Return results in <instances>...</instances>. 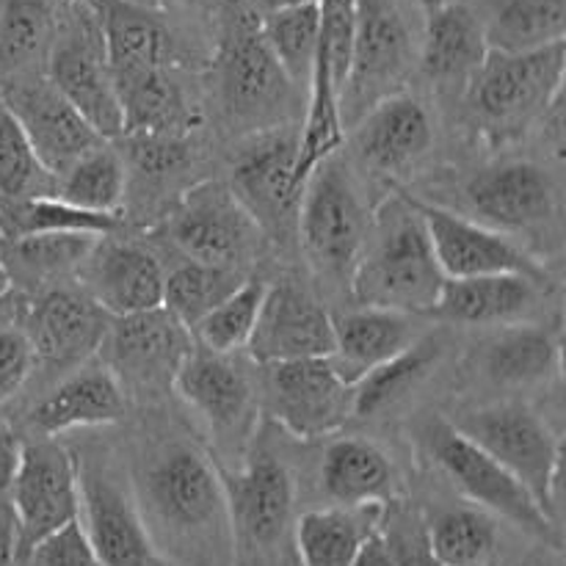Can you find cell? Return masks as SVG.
<instances>
[{
    "instance_id": "obj_55",
    "label": "cell",
    "mask_w": 566,
    "mask_h": 566,
    "mask_svg": "<svg viewBox=\"0 0 566 566\" xmlns=\"http://www.w3.org/2000/svg\"><path fill=\"white\" fill-rule=\"evenodd\" d=\"M11 287H9V280H6V274H3V265H0V298L6 296V293H9Z\"/></svg>"
},
{
    "instance_id": "obj_53",
    "label": "cell",
    "mask_w": 566,
    "mask_h": 566,
    "mask_svg": "<svg viewBox=\"0 0 566 566\" xmlns=\"http://www.w3.org/2000/svg\"><path fill=\"white\" fill-rule=\"evenodd\" d=\"M180 6V9H193V11H199V9H216V6H219V0H160V6Z\"/></svg>"
},
{
    "instance_id": "obj_34",
    "label": "cell",
    "mask_w": 566,
    "mask_h": 566,
    "mask_svg": "<svg viewBox=\"0 0 566 566\" xmlns=\"http://www.w3.org/2000/svg\"><path fill=\"white\" fill-rule=\"evenodd\" d=\"M479 363L497 387L539 385L562 368V335L547 326L509 324L484 343Z\"/></svg>"
},
{
    "instance_id": "obj_24",
    "label": "cell",
    "mask_w": 566,
    "mask_h": 566,
    "mask_svg": "<svg viewBox=\"0 0 566 566\" xmlns=\"http://www.w3.org/2000/svg\"><path fill=\"white\" fill-rule=\"evenodd\" d=\"M348 130L359 164L390 180L418 166L434 144L429 108L407 92L370 105Z\"/></svg>"
},
{
    "instance_id": "obj_9",
    "label": "cell",
    "mask_w": 566,
    "mask_h": 566,
    "mask_svg": "<svg viewBox=\"0 0 566 566\" xmlns=\"http://www.w3.org/2000/svg\"><path fill=\"white\" fill-rule=\"evenodd\" d=\"M423 442L437 468L468 501L479 503L484 512L503 517L536 539L553 542L556 547L562 545V531H558L562 525L553 523L534 495L497 459L464 437L451 420H429L423 429Z\"/></svg>"
},
{
    "instance_id": "obj_43",
    "label": "cell",
    "mask_w": 566,
    "mask_h": 566,
    "mask_svg": "<svg viewBox=\"0 0 566 566\" xmlns=\"http://www.w3.org/2000/svg\"><path fill=\"white\" fill-rule=\"evenodd\" d=\"M265 287L269 282L258 276H247L230 296L216 304L202 321L191 329L193 343L210 348V352L235 354L243 352L258 324L260 307H263Z\"/></svg>"
},
{
    "instance_id": "obj_58",
    "label": "cell",
    "mask_w": 566,
    "mask_h": 566,
    "mask_svg": "<svg viewBox=\"0 0 566 566\" xmlns=\"http://www.w3.org/2000/svg\"><path fill=\"white\" fill-rule=\"evenodd\" d=\"M9 566H25V564H9Z\"/></svg>"
},
{
    "instance_id": "obj_42",
    "label": "cell",
    "mask_w": 566,
    "mask_h": 566,
    "mask_svg": "<svg viewBox=\"0 0 566 566\" xmlns=\"http://www.w3.org/2000/svg\"><path fill=\"white\" fill-rule=\"evenodd\" d=\"M263 33L293 86H307L318 53V3L265 11Z\"/></svg>"
},
{
    "instance_id": "obj_10",
    "label": "cell",
    "mask_w": 566,
    "mask_h": 566,
    "mask_svg": "<svg viewBox=\"0 0 566 566\" xmlns=\"http://www.w3.org/2000/svg\"><path fill=\"white\" fill-rule=\"evenodd\" d=\"M296 166L298 125L293 122L254 130L232 158V193L252 216L263 238L274 243L296 238L298 202L304 193Z\"/></svg>"
},
{
    "instance_id": "obj_33",
    "label": "cell",
    "mask_w": 566,
    "mask_h": 566,
    "mask_svg": "<svg viewBox=\"0 0 566 566\" xmlns=\"http://www.w3.org/2000/svg\"><path fill=\"white\" fill-rule=\"evenodd\" d=\"M385 506H332L304 512L296 520L298 566H352L359 547L381 528Z\"/></svg>"
},
{
    "instance_id": "obj_23",
    "label": "cell",
    "mask_w": 566,
    "mask_h": 566,
    "mask_svg": "<svg viewBox=\"0 0 566 566\" xmlns=\"http://www.w3.org/2000/svg\"><path fill=\"white\" fill-rule=\"evenodd\" d=\"M99 235L83 258L75 280L111 318L164 304V265L144 243Z\"/></svg>"
},
{
    "instance_id": "obj_22",
    "label": "cell",
    "mask_w": 566,
    "mask_h": 566,
    "mask_svg": "<svg viewBox=\"0 0 566 566\" xmlns=\"http://www.w3.org/2000/svg\"><path fill=\"white\" fill-rule=\"evenodd\" d=\"M335 348L332 313L304 287L276 282L265 287L263 307L247 348L254 365L329 357Z\"/></svg>"
},
{
    "instance_id": "obj_20",
    "label": "cell",
    "mask_w": 566,
    "mask_h": 566,
    "mask_svg": "<svg viewBox=\"0 0 566 566\" xmlns=\"http://www.w3.org/2000/svg\"><path fill=\"white\" fill-rule=\"evenodd\" d=\"M0 97L25 130L33 153L55 177L75 158L108 138L99 136L48 75L0 83Z\"/></svg>"
},
{
    "instance_id": "obj_50",
    "label": "cell",
    "mask_w": 566,
    "mask_h": 566,
    "mask_svg": "<svg viewBox=\"0 0 566 566\" xmlns=\"http://www.w3.org/2000/svg\"><path fill=\"white\" fill-rule=\"evenodd\" d=\"M25 566H103L99 558L94 556L92 542H88L86 531H83L81 520L64 525L61 531L50 534L36 551L22 562Z\"/></svg>"
},
{
    "instance_id": "obj_27",
    "label": "cell",
    "mask_w": 566,
    "mask_h": 566,
    "mask_svg": "<svg viewBox=\"0 0 566 566\" xmlns=\"http://www.w3.org/2000/svg\"><path fill=\"white\" fill-rule=\"evenodd\" d=\"M547 282L525 274H486L468 280H446L437 298V321L457 326L520 324L539 307Z\"/></svg>"
},
{
    "instance_id": "obj_56",
    "label": "cell",
    "mask_w": 566,
    "mask_h": 566,
    "mask_svg": "<svg viewBox=\"0 0 566 566\" xmlns=\"http://www.w3.org/2000/svg\"><path fill=\"white\" fill-rule=\"evenodd\" d=\"M133 3H142V6H158V9H164V6H160V0H133Z\"/></svg>"
},
{
    "instance_id": "obj_47",
    "label": "cell",
    "mask_w": 566,
    "mask_h": 566,
    "mask_svg": "<svg viewBox=\"0 0 566 566\" xmlns=\"http://www.w3.org/2000/svg\"><path fill=\"white\" fill-rule=\"evenodd\" d=\"M381 534L398 566H442L426 539V520L409 509H398L396 501L385 506Z\"/></svg>"
},
{
    "instance_id": "obj_2",
    "label": "cell",
    "mask_w": 566,
    "mask_h": 566,
    "mask_svg": "<svg viewBox=\"0 0 566 566\" xmlns=\"http://www.w3.org/2000/svg\"><path fill=\"white\" fill-rule=\"evenodd\" d=\"M446 274L431 249L423 219L409 193L398 191L376 210L363 252L348 276V291L359 307L431 315Z\"/></svg>"
},
{
    "instance_id": "obj_30",
    "label": "cell",
    "mask_w": 566,
    "mask_h": 566,
    "mask_svg": "<svg viewBox=\"0 0 566 566\" xmlns=\"http://www.w3.org/2000/svg\"><path fill=\"white\" fill-rule=\"evenodd\" d=\"M321 490L337 506L396 501V464L385 448L363 437H340L329 442L321 459Z\"/></svg>"
},
{
    "instance_id": "obj_44",
    "label": "cell",
    "mask_w": 566,
    "mask_h": 566,
    "mask_svg": "<svg viewBox=\"0 0 566 566\" xmlns=\"http://www.w3.org/2000/svg\"><path fill=\"white\" fill-rule=\"evenodd\" d=\"M55 193V175L39 160L17 116L0 97V197Z\"/></svg>"
},
{
    "instance_id": "obj_3",
    "label": "cell",
    "mask_w": 566,
    "mask_h": 566,
    "mask_svg": "<svg viewBox=\"0 0 566 566\" xmlns=\"http://www.w3.org/2000/svg\"><path fill=\"white\" fill-rule=\"evenodd\" d=\"M216 72L221 111L232 125L254 133L287 122L296 86L271 53L252 0L216 6Z\"/></svg>"
},
{
    "instance_id": "obj_39",
    "label": "cell",
    "mask_w": 566,
    "mask_h": 566,
    "mask_svg": "<svg viewBox=\"0 0 566 566\" xmlns=\"http://www.w3.org/2000/svg\"><path fill=\"white\" fill-rule=\"evenodd\" d=\"M125 193L127 166L111 142H99L55 177V197L92 213H122Z\"/></svg>"
},
{
    "instance_id": "obj_18",
    "label": "cell",
    "mask_w": 566,
    "mask_h": 566,
    "mask_svg": "<svg viewBox=\"0 0 566 566\" xmlns=\"http://www.w3.org/2000/svg\"><path fill=\"white\" fill-rule=\"evenodd\" d=\"M108 324L111 315L81 285L72 287L66 282L33 293L20 321L36 365L59 374L86 365L103 346Z\"/></svg>"
},
{
    "instance_id": "obj_21",
    "label": "cell",
    "mask_w": 566,
    "mask_h": 566,
    "mask_svg": "<svg viewBox=\"0 0 566 566\" xmlns=\"http://www.w3.org/2000/svg\"><path fill=\"white\" fill-rule=\"evenodd\" d=\"M475 221L497 232H534L558 216V188L534 160H503L475 171L464 186Z\"/></svg>"
},
{
    "instance_id": "obj_49",
    "label": "cell",
    "mask_w": 566,
    "mask_h": 566,
    "mask_svg": "<svg viewBox=\"0 0 566 566\" xmlns=\"http://www.w3.org/2000/svg\"><path fill=\"white\" fill-rule=\"evenodd\" d=\"M36 368L31 340L20 324H0V407L17 396Z\"/></svg>"
},
{
    "instance_id": "obj_29",
    "label": "cell",
    "mask_w": 566,
    "mask_h": 566,
    "mask_svg": "<svg viewBox=\"0 0 566 566\" xmlns=\"http://www.w3.org/2000/svg\"><path fill=\"white\" fill-rule=\"evenodd\" d=\"M415 315L381 307H359L332 315L335 348L329 359L346 381H357L370 368L396 357L420 335L415 329Z\"/></svg>"
},
{
    "instance_id": "obj_5",
    "label": "cell",
    "mask_w": 566,
    "mask_h": 566,
    "mask_svg": "<svg viewBox=\"0 0 566 566\" xmlns=\"http://www.w3.org/2000/svg\"><path fill=\"white\" fill-rule=\"evenodd\" d=\"M566 44L525 53L490 50L464 86V103L475 127L492 138L517 136L536 119H545L562 99Z\"/></svg>"
},
{
    "instance_id": "obj_7",
    "label": "cell",
    "mask_w": 566,
    "mask_h": 566,
    "mask_svg": "<svg viewBox=\"0 0 566 566\" xmlns=\"http://www.w3.org/2000/svg\"><path fill=\"white\" fill-rule=\"evenodd\" d=\"M451 423L497 459L558 525L562 440L542 415L523 403H495L459 415Z\"/></svg>"
},
{
    "instance_id": "obj_14",
    "label": "cell",
    "mask_w": 566,
    "mask_h": 566,
    "mask_svg": "<svg viewBox=\"0 0 566 566\" xmlns=\"http://www.w3.org/2000/svg\"><path fill=\"white\" fill-rule=\"evenodd\" d=\"M164 232L186 260L241 271L252 263L263 243L260 227L224 182H199L188 188L171 208Z\"/></svg>"
},
{
    "instance_id": "obj_13",
    "label": "cell",
    "mask_w": 566,
    "mask_h": 566,
    "mask_svg": "<svg viewBox=\"0 0 566 566\" xmlns=\"http://www.w3.org/2000/svg\"><path fill=\"white\" fill-rule=\"evenodd\" d=\"M171 390L208 426L219 448L247 453L258 423V385L235 354L210 352L193 343Z\"/></svg>"
},
{
    "instance_id": "obj_41",
    "label": "cell",
    "mask_w": 566,
    "mask_h": 566,
    "mask_svg": "<svg viewBox=\"0 0 566 566\" xmlns=\"http://www.w3.org/2000/svg\"><path fill=\"white\" fill-rule=\"evenodd\" d=\"M426 539L442 566H486L497 551V525L484 509H446L426 520Z\"/></svg>"
},
{
    "instance_id": "obj_40",
    "label": "cell",
    "mask_w": 566,
    "mask_h": 566,
    "mask_svg": "<svg viewBox=\"0 0 566 566\" xmlns=\"http://www.w3.org/2000/svg\"><path fill=\"white\" fill-rule=\"evenodd\" d=\"M243 280H247V271L241 269L186 260L164 276V304L160 307L169 310L182 326L193 329Z\"/></svg>"
},
{
    "instance_id": "obj_48",
    "label": "cell",
    "mask_w": 566,
    "mask_h": 566,
    "mask_svg": "<svg viewBox=\"0 0 566 566\" xmlns=\"http://www.w3.org/2000/svg\"><path fill=\"white\" fill-rule=\"evenodd\" d=\"M22 437L9 423H0V566L14 558L17 520H14V481L20 468Z\"/></svg>"
},
{
    "instance_id": "obj_4",
    "label": "cell",
    "mask_w": 566,
    "mask_h": 566,
    "mask_svg": "<svg viewBox=\"0 0 566 566\" xmlns=\"http://www.w3.org/2000/svg\"><path fill=\"white\" fill-rule=\"evenodd\" d=\"M219 470L230 509L232 566H298L296 479L282 457L254 446L241 468Z\"/></svg>"
},
{
    "instance_id": "obj_51",
    "label": "cell",
    "mask_w": 566,
    "mask_h": 566,
    "mask_svg": "<svg viewBox=\"0 0 566 566\" xmlns=\"http://www.w3.org/2000/svg\"><path fill=\"white\" fill-rule=\"evenodd\" d=\"M352 566H398L396 558H392L390 545H387L385 534H381V528L376 531L374 536L365 539V545L357 551Z\"/></svg>"
},
{
    "instance_id": "obj_8",
    "label": "cell",
    "mask_w": 566,
    "mask_h": 566,
    "mask_svg": "<svg viewBox=\"0 0 566 566\" xmlns=\"http://www.w3.org/2000/svg\"><path fill=\"white\" fill-rule=\"evenodd\" d=\"M44 75L103 138L122 136V111L105 59L103 31L88 0H59Z\"/></svg>"
},
{
    "instance_id": "obj_38",
    "label": "cell",
    "mask_w": 566,
    "mask_h": 566,
    "mask_svg": "<svg viewBox=\"0 0 566 566\" xmlns=\"http://www.w3.org/2000/svg\"><path fill=\"white\" fill-rule=\"evenodd\" d=\"M125 227L122 213H92L55 193L42 197H0V238L53 235V232H81V235H111Z\"/></svg>"
},
{
    "instance_id": "obj_11",
    "label": "cell",
    "mask_w": 566,
    "mask_h": 566,
    "mask_svg": "<svg viewBox=\"0 0 566 566\" xmlns=\"http://www.w3.org/2000/svg\"><path fill=\"white\" fill-rule=\"evenodd\" d=\"M370 219L337 153L310 175L298 202L296 238L310 265L326 280L352 276Z\"/></svg>"
},
{
    "instance_id": "obj_52",
    "label": "cell",
    "mask_w": 566,
    "mask_h": 566,
    "mask_svg": "<svg viewBox=\"0 0 566 566\" xmlns=\"http://www.w3.org/2000/svg\"><path fill=\"white\" fill-rule=\"evenodd\" d=\"M254 9L260 11V14H265V11H274V9H285V6H302V3H318V0H252Z\"/></svg>"
},
{
    "instance_id": "obj_12",
    "label": "cell",
    "mask_w": 566,
    "mask_h": 566,
    "mask_svg": "<svg viewBox=\"0 0 566 566\" xmlns=\"http://www.w3.org/2000/svg\"><path fill=\"white\" fill-rule=\"evenodd\" d=\"M14 520L17 539L11 564H22L50 534L81 520L77 457L55 437H22L14 481Z\"/></svg>"
},
{
    "instance_id": "obj_57",
    "label": "cell",
    "mask_w": 566,
    "mask_h": 566,
    "mask_svg": "<svg viewBox=\"0 0 566 566\" xmlns=\"http://www.w3.org/2000/svg\"><path fill=\"white\" fill-rule=\"evenodd\" d=\"M536 566H564V564L558 562V558H553V562H539Z\"/></svg>"
},
{
    "instance_id": "obj_16",
    "label": "cell",
    "mask_w": 566,
    "mask_h": 566,
    "mask_svg": "<svg viewBox=\"0 0 566 566\" xmlns=\"http://www.w3.org/2000/svg\"><path fill=\"white\" fill-rule=\"evenodd\" d=\"M193 348V335L166 307L111 318L103 337V365L133 396H164Z\"/></svg>"
},
{
    "instance_id": "obj_1",
    "label": "cell",
    "mask_w": 566,
    "mask_h": 566,
    "mask_svg": "<svg viewBox=\"0 0 566 566\" xmlns=\"http://www.w3.org/2000/svg\"><path fill=\"white\" fill-rule=\"evenodd\" d=\"M133 497L155 547L175 566H232L221 470L186 437H160L136 464Z\"/></svg>"
},
{
    "instance_id": "obj_45",
    "label": "cell",
    "mask_w": 566,
    "mask_h": 566,
    "mask_svg": "<svg viewBox=\"0 0 566 566\" xmlns=\"http://www.w3.org/2000/svg\"><path fill=\"white\" fill-rule=\"evenodd\" d=\"M125 149L127 171L153 186H166L193 166V147L188 133H125L119 136Z\"/></svg>"
},
{
    "instance_id": "obj_37",
    "label": "cell",
    "mask_w": 566,
    "mask_h": 566,
    "mask_svg": "<svg viewBox=\"0 0 566 566\" xmlns=\"http://www.w3.org/2000/svg\"><path fill=\"white\" fill-rule=\"evenodd\" d=\"M484 36L490 50L525 53L564 42L566 0H486Z\"/></svg>"
},
{
    "instance_id": "obj_25",
    "label": "cell",
    "mask_w": 566,
    "mask_h": 566,
    "mask_svg": "<svg viewBox=\"0 0 566 566\" xmlns=\"http://www.w3.org/2000/svg\"><path fill=\"white\" fill-rule=\"evenodd\" d=\"M127 412V392L105 365H81L70 370L28 415L36 437H59L75 429L119 423Z\"/></svg>"
},
{
    "instance_id": "obj_54",
    "label": "cell",
    "mask_w": 566,
    "mask_h": 566,
    "mask_svg": "<svg viewBox=\"0 0 566 566\" xmlns=\"http://www.w3.org/2000/svg\"><path fill=\"white\" fill-rule=\"evenodd\" d=\"M457 3H468V0H415V6H418L423 17L431 14V11L448 9V6H457Z\"/></svg>"
},
{
    "instance_id": "obj_32",
    "label": "cell",
    "mask_w": 566,
    "mask_h": 566,
    "mask_svg": "<svg viewBox=\"0 0 566 566\" xmlns=\"http://www.w3.org/2000/svg\"><path fill=\"white\" fill-rule=\"evenodd\" d=\"M99 235L53 232V235L0 238V265L9 287L25 296L75 280L83 258Z\"/></svg>"
},
{
    "instance_id": "obj_46",
    "label": "cell",
    "mask_w": 566,
    "mask_h": 566,
    "mask_svg": "<svg viewBox=\"0 0 566 566\" xmlns=\"http://www.w3.org/2000/svg\"><path fill=\"white\" fill-rule=\"evenodd\" d=\"M354 31H357V0H318L315 66L326 70L340 92L346 88L348 72H352Z\"/></svg>"
},
{
    "instance_id": "obj_26",
    "label": "cell",
    "mask_w": 566,
    "mask_h": 566,
    "mask_svg": "<svg viewBox=\"0 0 566 566\" xmlns=\"http://www.w3.org/2000/svg\"><path fill=\"white\" fill-rule=\"evenodd\" d=\"M103 31L105 59L111 72L175 70L180 61V39L158 6L133 0H88Z\"/></svg>"
},
{
    "instance_id": "obj_35",
    "label": "cell",
    "mask_w": 566,
    "mask_h": 566,
    "mask_svg": "<svg viewBox=\"0 0 566 566\" xmlns=\"http://www.w3.org/2000/svg\"><path fill=\"white\" fill-rule=\"evenodd\" d=\"M446 348V337L418 335L396 357L370 368L363 379L354 381V418H376L401 403L434 374Z\"/></svg>"
},
{
    "instance_id": "obj_36",
    "label": "cell",
    "mask_w": 566,
    "mask_h": 566,
    "mask_svg": "<svg viewBox=\"0 0 566 566\" xmlns=\"http://www.w3.org/2000/svg\"><path fill=\"white\" fill-rule=\"evenodd\" d=\"M59 0H0V83L44 75Z\"/></svg>"
},
{
    "instance_id": "obj_31",
    "label": "cell",
    "mask_w": 566,
    "mask_h": 566,
    "mask_svg": "<svg viewBox=\"0 0 566 566\" xmlns=\"http://www.w3.org/2000/svg\"><path fill=\"white\" fill-rule=\"evenodd\" d=\"M125 133H188L197 122L175 70L111 72Z\"/></svg>"
},
{
    "instance_id": "obj_15",
    "label": "cell",
    "mask_w": 566,
    "mask_h": 566,
    "mask_svg": "<svg viewBox=\"0 0 566 566\" xmlns=\"http://www.w3.org/2000/svg\"><path fill=\"white\" fill-rule=\"evenodd\" d=\"M260 390L269 418L298 440L337 434L354 418V385L329 357L263 365Z\"/></svg>"
},
{
    "instance_id": "obj_17",
    "label": "cell",
    "mask_w": 566,
    "mask_h": 566,
    "mask_svg": "<svg viewBox=\"0 0 566 566\" xmlns=\"http://www.w3.org/2000/svg\"><path fill=\"white\" fill-rule=\"evenodd\" d=\"M81 525L103 566H166L144 525L133 490L108 459H77Z\"/></svg>"
},
{
    "instance_id": "obj_6",
    "label": "cell",
    "mask_w": 566,
    "mask_h": 566,
    "mask_svg": "<svg viewBox=\"0 0 566 566\" xmlns=\"http://www.w3.org/2000/svg\"><path fill=\"white\" fill-rule=\"evenodd\" d=\"M412 9L415 0H357L352 72L340 99L346 130L370 105L403 92L420 48Z\"/></svg>"
},
{
    "instance_id": "obj_19",
    "label": "cell",
    "mask_w": 566,
    "mask_h": 566,
    "mask_svg": "<svg viewBox=\"0 0 566 566\" xmlns=\"http://www.w3.org/2000/svg\"><path fill=\"white\" fill-rule=\"evenodd\" d=\"M412 199L415 210L423 219L431 249L446 280H468L486 274H525L531 280L547 282V271L512 241L506 232H497L481 221L459 216L426 199Z\"/></svg>"
},
{
    "instance_id": "obj_28",
    "label": "cell",
    "mask_w": 566,
    "mask_h": 566,
    "mask_svg": "<svg viewBox=\"0 0 566 566\" xmlns=\"http://www.w3.org/2000/svg\"><path fill=\"white\" fill-rule=\"evenodd\" d=\"M490 44L479 11L468 3L448 6L423 17L418 66L431 83L442 88H462L484 64Z\"/></svg>"
}]
</instances>
